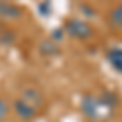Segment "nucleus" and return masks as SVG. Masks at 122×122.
I'll use <instances>...</instances> for the list:
<instances>
[{
	"instance_id": "obj_1",
	"label": "nucleus",
	"mask_w": 122,
	"mask_h": 122,
	"mask_svg": "<svg viewBox=\"0 0 122 122\" xmlns=\"http://www.w3.org/2000/svg\"><path fill=\"white\" fill-rule=\"evenodd\" d=\"M119 104V98L112 91L85 93L80 99V111L88 121L104 122L114 114Z\"/></svg>"
},
{
	"instance_id": "obj_9",
	"label": "nucleus",
	"mask_w": 122,
	"mask_h": 122,
	"mask_svg": "<svg viewBox=\"0 0 122 122\" xmlns=\"http://www.w3.org/2000/svg\"><path fill=\"white\" fill-rule=\"evenodd\" d=\"M16 41V34L15 31H11L10 28H2L0 29V44L3 46H10Z\"/></svg>"
},
{
	"instance_id": "obj_5",
	"label": "nucleus",
	"mask_w": 122,
	"mask_h": 122,
	"mask_svg": "<svg viewBox=\"0 0 122 122\" xmlns=\"http://www.w3.org/2000/svg\"><path fill=\"white\" fill-rule=\"evenodd\" d=\"M23 16V8L13 3L11 0H0V20L3 21H11Z\"/></svg>"
},
{
	"instance_id": "obj_6",
	"label": "nucleus",
	"mask_w": 122,
	"mask_h": 122,
	"mask_svg": "<svg viewBox=\"0 0 122 122\" xmlns=\"http://www.w3.org/2000/svg\"><path fill=\"white\" fill-rule=\"evenodd\" d=\"M106 59H107V64L112 67L117 73L122 75V49L121 47H111L106 52Z\"/></svg>"
},
{
	"instance_id": "obj_3",
	"label": "nucleus",
	"mask_w": 122,
	"mask_h": 122,
	"mask_svg": "<svg viewBox=\"0 0 122 122\" xmlns=\"http://www.w3.org/2000/svg\"><path fill=\"white\" fill-rule=\"evenodd\" d=\"M20 98L28 101L31 106H34L39 112H42V109L46 107V94L36 85H25L20 91Z\"/></svg>"
},
{
	"instance_id": "obj_4",
	"label": "nucleus",
	"mask_w": 122,
	"mask_h": 122,
	"mask_svg": "<svg viewBox=\"0 0 122 122\" xmlns=\"http://www.w3.org/2000/svg\"><path fill=\"white\" fill-rule=\"evenodd\" d=\"M11 111H13V114L18 117L20 121H23V122H33L39 114H41L34 106H31L28 101H25V99L20 98V96L13 99V103H11Z\"/></svg>"
},
{
	"instance_id": "obj_10",
	"label": "nucleus",
	"mask_w": 122,
	"mask_h": 122,
	"mask_svg": "<svg viewBox=\"0 0 122 122\" xmlns=\"http://www.w3.org/2000/svg\"><path fill=\"white\" fill-rule=\"evenodd\" d=\"M10 109H11V106L0 96V122L7 121V117H8V114H10Z\"/></svg>"
},
{
	"instance_id": "obj_2",
	"label": "nucleus",
	"mask_w": 122,
	"mask_h": 122,
	"mask_svg": "<svg viewBox=\"0 0 122 122\" xmlns=\"http://www.w3.org/2000/svg\"><path fill=\"white\" fill-rule=\"evenodd\" d=\"M64 31L67 36L76 41H88L94 36V29L90 23H86L85 20L78 18H70L64 23Z\"/></svg>"
},
{
	"instance_id": "obj_7",
	"label": "nucleus",
	"mask_w": 122,
	"mask_h": 122,
	"mask_svg": "<svg viewBox=\"0 0 122 122\" xmlns=\"http://www.w3.org/2000/svg\"><path fill=\"white\" fill-rule=\"evenodd\" d=\"M38 49H39V54L44 56V57H56L59 54V44L52 38L41 41Z\"/></svg>"
},
{
	"instance_id": "obj_8",
	"label": "nucleus",
	"mask_w": 122,
	"mask_h": 122,
	"mask_svg": "<svg viewBox=\"0 0 122 122\" xmlns=\"http://www.w3.org/2000/svg\"><path fill=\"white\" fill-rule=\"evenodd\" d=\"M109 23H111L112 28L122 29V3L116 5L111 10V13H109Z\"/></svg>"
}]
</instances>
